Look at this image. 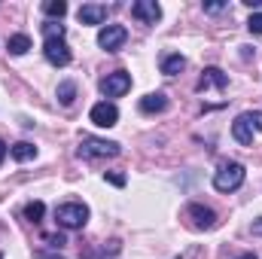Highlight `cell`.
I'll return each instance as SVG.
<instances>
[{"instance_id":"15","label":"cell","mask_w":262,"mask_h":259,"mask_svg":"<svg viewBox=\"0 0 262 259\" xmlns=\"http://www.w3.org/2000/svg\"><path fill=\"white\" fill-rule=\"evenodd\" d=\"M9 156H12L15 162H31V159H37V146L28 143V140H18V143L9 146Z\"/></svg>"},{"instance_id":"25","label":"cell","mask_w":262,"mask_h":259,"mask_svg":"<svg viewBox=\"0 0 262 259\" xmlns=\"http://www.w3.org/2000/svg\"><path fill=\"white\" fill-rule=\"evenodd\" d=\"M253 235H259V238H262V217H259V220H253Z\"/></svg>"},{"instance_id":"4","label":"cell","mask_w":262,"mask_h":259,"mask_svg":"<svg viewBox=\"0 0 262 259\" xmlns=\"http://www.w3.org/2000/svg\"><path fill=\"white\" fill-rule=\"evenodd\" d=\"M125 40H128V31H125L122 25H107V28H101V34H98V46H101L104 52H119V49L125 46Z\"/></svg>"},{"instance_id":"1","label":"cell","mask_w":262,"mask_h":259,"mask_svg":"<svg viewBox=\"0 0 262 259\" xmlns=\"http://www.w3.org/2000/svg\"><path fill=\"white\" fill-rule=\"evenodd\" d=\"M55 223L67 232H76L89 223V207L82 201H64V204L55 207Z\"/></svg>"},{"instance_id":"13","label":"cell","mask_w":262,"mask_h":259,"mask_svg":"<svg viewBox=\"0 0 262 259\" xmlns=\"http://www.w3.org/2000/svg\"><path fill=\"white\" fill-rule=\"evenodd\" d=\"M168 110V98L162 92H152L146 98H140V113H165Z\"/></svg>"},{"instance_id":"19","label":"cell","mask_w":262,"mask_h":259,"mask_svg":"<svg viewBox=\"0 0 262 259\" xmlns=\"http://www.w3.org/2000/svg\"><path fill=\"white\" fill-rule=\"evenodd\" d=\"M43 37L46 40H64V25L61 21H46L43 25Z\"/></svg>"},{"instance_id":"2","label":"cell","mask_w":262,"mask_h":259,"mask_svg":"<svg viewBox=\"0 0 262 259\" xmlns=\"http://www.w3.org/2000/svg\"><path fill=\"white\" fill-rule=\"evenodd\" d=\"M244 177H247V171L241 162H223L220 171L213 174V186H216V192H235L244 186Z\"/></svg>"},{"instance_id":"22","label":"cell","mask_w":262,"mask_h":259,"mask_svg":"<svg viewBox=\"0 0 262 259\" xmlns=\"http://www.w3.org/2000/svg\"><path fill=\"white\" fill-rule=\"evenodd\" d=\"M244 116H247V122L256 131H262V110H250V113H244Z\"/></svg>"},{"instance_id":"12","label":"cell","mask_w":262,"mask_h":259,"mask_svg":"<svg viewBox=\"0 0 262 259\" xmlns=\"http://www.w3.org/2000/svg\"><path fill=\"white\" fill-rule=\"evenodd\" d=\"M232 137H235L241 146H250V143H253V125L247 122V116H244V113L232 122Z\"/></svg>"},{"instance_id":"3","label":"cell","mask_w":262,"mask_h":259,"mask_svg":"<svg viewBox=\"0 0 262 259\" xmlns=\"http://www.w3.org/2000/svg\"><path fill=\"white\" fill-rule=\"evenodd\" d=\"M79 156H82V159H113V156H119V143H116V140H104V137L85 134V137L79 140Z\"/></svg>"},{"instance_id":"24","label":"cell","mask_w":262,"mask_h":259,"mask_svg":"<svg viewBox=\"0 0 262 259\" xmlns=\"http://www.w3.org/2000/svg\"><path fill=\"white\" fill-rule=\"evenodd\" d=\"M107 180H110L113 186H119V189L125 186V177H122V174H107Z\"/></svg>"},{"instance_id":"26","label":"cell","mask_w":262,"mask_h":259,"mask_svg":"<svg viewBox=\"0 0 262 259\" xmlns=\"http://www.w3.org/2000/svg\"><path fill=\"white\" fill-rule=\"evenodd\" d=\"M6 153H9V146H6V143L0 140V165H3V159H6Z\"/></svg>"},{"instance_id":"6","label":"cell","mask_w":262,"mask_h":259,"mask_svg":"<svg viewBox=\"0 0 262 259\" xmlns=\"http://www.w3.org/2000/svg\"><path fill=\"white\" fill-rule=\"evenodd\" d=\"M43 55H46V61L52 67H67L70 58H73L67 40H46V43H43Z\"/></svg>"},{"instance_id":"8","label":"cell","mask_w":262,"mask_h":259,"mask_svg":"<svg viewBox=\"0 0 262 259\" xmlns=\"http://www.w3.org/2000/svg\"><path fill=\"white\" fill-rule=\"evenodd\" d=\"M131 18H137L143 25H156L162 18V6L156 0H134L131 3Z\"/></svg>"},{"instance_id":"28","label":"cell","mask_w":262,"mask_h":259,"mask_svg":"<svg viewBox=\"0 0 262 259\" xmlns=\"http://www.w3.org/2000/svg\"><path fill=\"white\" fill-rule=\"evenodd\" d=\"M46 259H61V256H46Z\"/></svg>"},{"instance_id":"17","label":"cell","mask_w":262,"mask_h":259,"mask_svg":"<svg viewBox=\"0 0 262 259\" xmlns=\"http://www.w3.org/2000/svg\"><path fill=\"white\" fill-rule=\"evenodd\" d=\"M58 101H61L64 107H70V104L76 101V82H73V79H64V82H58Z\"/></svg>"},{"instance_id":"23","label":"cell","mask_w":262,"mask_h":259,"mask_svg":"<svg viewBox=\"0 0 262 259\" xmlns=\"http://www.w3.org/2000/svg\"><path fill=\"white\" fill-rule=\"evenodd\" d=\"M229 9V3H204V12H223Z\"/></svg>"},{"instance_id":"7","label":"cell","mask_w":262,"mask_h":259,"mask_svg":"<svg viewBox=\"0 0 262 259\" xmlns=\"http://www.w3.org/2000/svg\"><path fill=\"white\" fill-rule=\"evenodd\" d=\"M89 119H92L98 128H113V125L119 122V110H116V104H113V101H101V104H95V107H92Z\"/></svg>"},{"instance_id":"14","label":"cell","mask_w":262,"mask_h":259,"mask_svg":"<svg viewBox=\"0 0 262 259\" xmlns=\"http://www.w3.org/2000/svg\"><path fill=\"white\" fill-rule=\"evenodd\" d=\"M159 67H162V73H165V76H177V73L186 67V58H183L180 52H171V55H162Z\"/></svg>"},{"instance_id":"9","label":"cell","mask_w":262,"mask_h":259,"mask_svg":"<svg viewBox=\"0 0 262 259\" xmlns=\"http://www.w3.org/2000/svg\"><path fill=\"white\" fill-rule=\"evenodd\" d=\"M186 217L192 220L195 229H213V226H216V213H213L210 207L198 204V201H189V204H186Z\"/></svg>"},{"instance_id":"21","label":"cell","mask_w":262,"mask_h":259,"mask_svg":"<svg viewBox=\"0 0 262 259\" xmlns=\"http://www.w3.org/2000/svg\"><path fill=\"white\" fill-rule=\"evenodd\" d=\"M247 28H250V34H259L262 37V12H253V15H250Z\"/></svg>"},{"instance_id":"11","label":"cell","mask_w":262,"mask_h":259,"mask_svg":"<svg viewBox=\"0 0 262 259\" xmlns=\"http://www.w3.org/2000/svg\"><path fill=\"white\" fill-rule=\"evenodd\" d=\"M229 85V76L220 70V67H204V73H201V79H198V92H207V89H226Z\"/></svg>"},{"instance_id":"5","label":"cell","mask_w":262,"mask_h":259,"mask_svg":"<svg viewBox=\"0 0 262 259\" xmlns=\"http://www.w3.org/2000/svg\"><path fill=\"white\" fill-rule=\"evenodd\" d=\"M128 89H131V73H125V70H113L101 79V92L107 98H122Z\"/></svg>"},{"instance_id":"10","label":"cell","mask_w":262,"mask_h":259,"mask_svg":"<svg viewBox=\"0 0 262 259\" xmlns=\"http://www.w3.org/2000/svg\"><path fill=\"white\" fill-rule=\"evenodd\" d=\"M107 15H110V6H104V3H82L76 12V18L82 25H104Z\"/></svg>"},{"instance_id":"16","label":"cell","mask_w":262,"mask_h":259,"mask_svg":"<svg viewBox=\"0 0 262 259\" xmlns=\"http://www.w3.org/2000/svg\"><path fill=\"white\" fill-rule=\"evenodd\" d=\"M6 49H9V55H25L31 49V37L28 34H12L6 40Z\"/></svg>"},{"instance_id":"18","label":"cell","mask_w":262,"mask_h":259,"mask_svg":"<svg viewBox=\"0 0 262 259\" xmlns=\"http://www.w3.org/2000/svg\"><path fill=\"white\" fill-rule=\"evenodd\" d=\"M43 12H46L49 18H61V15H67V3L64 0H46V3H43Z\"/></svg>"},{"instance_id":"20","label":"cell","mask_w":262,"mask_h":259,"mask_svg":"<svg viewBox=\"0 0 262 259\" xmlns=\"http://www.w3.org/2000/svg\"><path fill=\"white\" fill-rule=\"evenodd\" d=\"M43 213H46V204H43V201H31V204L25 207V217H28L31 223H40Z\"/></svg>"},{"instance_id":"27","label":"cell","mask_w":262,"mask_h":259,"mask_svg":"<svg viewBox=\"0 0 262 259\" xmlns=\"http://www.w3.org/2000/svg\"><path fill=\"white\" fill-rule=\"evenodd\" d=\"M235 259H256V253H241V256H235Z\"/></svg>"}]
</instances>
